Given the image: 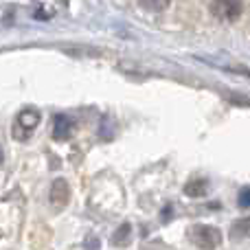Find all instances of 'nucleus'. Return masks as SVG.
<instances>
[{
  "label": "nucleus",
  "instance_id": "nucleus-1",
  "mask_svg": "<svg viewBox=\"0 0 250 250\" xmlns=\"http://www.w3.org/2000/svg\"><path fill=\"white\" fill-rule=\"evenodd\" d=\"M191 239H193L195 246L202 250H215L222 242V233L215 226L202 224V226H193V229H191Z\"/></svg>",
  "mask_w": 250,
  "mask_h": 250
},
{
  "label": "nucleus",
  "instance_id": "nucleus-2",
  "mask_svg": "<svg viewBox=\"0 0 250 250\" xmlns=\"http://www.w3.org/2000/svg\"><path fill=\"white\" fill-rule=\"evenodd\" d=\"M211 11L215 18L226 22H233L242 16V0H213Z\"/></svg>",
  "mask_w": 250,
  "mask_h": 250
},
{
  "label": "nucleus",
  "instance_id": "nucleus-3",
  "mask_svg": "<svg viewBox=\"0 0 250 250\" xmlns=\"http://www.w3.org/2000/svg\"><path fill=\"white\" fill-rule=\"evenodd\" d=\"M73 129H75L73 119L66 117V114H57L55 123H53V138H55V141H68Z\"/></svg>",
  "mask_w": 250,
  "mask_h": 250
},
{
  "label": "nucleus",
  "instance_id": "nucleus-4",
  "mask_svg": "<svg viewBox=\"0 0 250 250\" xmlns=\"http://www.w3.org/2000/svg\"><path fill=\"white\" fill-rule=\"evenodd\" d=\"M70 200V189H68V182L66 180H55L51 187V202L53 207H66Z\"/></svg>",
  "mask_w": 250,
  "mask_h": 250
},
{
  "label": "nucleus",
  "instance_id": "nucleus-5",
  "mask_svg": "<svg viewBox=\"0 0 250 250\" xmlns=\"http://www.w3.org/2000/svg\"><path fill=\"white\" fill-rule=\"evenodd\" d=\"M207 191H208V182L202 180V178H195V180L185 185V195H189V198H202V195H207Z\"/></svg>",
  "mask_w": 250,
  "mask_h": 250
},
{
  "label": "nucleus",
  "instance_id": "nucleus-6",
  "mask_svg": "<svg viewBox=\"0 0 250 250\" xmlns=\"http://www.w3.org/2000/svg\"><path fill=\"white\" fill-rule=\"evenodd\" d=\"M132 242V226L129 224H121L112 235V246L117 248H125L127 244Z\"/></svg>",
  "mask_w": 250,
  "mask_h": 250
},
{
  "label": "nucleus",
  "instance_id": "nucleus-7",
  "mask_svg": "<svg viewBox=\"0 0 250 250\" xmlns=\"http://www.w3.org/2000/svg\"><path fill=\"white\" fill-rule=\"evenodd\" d=\"M230 237L233 239H242V237H250V217L237 220L230 226Z\"/></svg>",
  "mask_w": 250,
  "mask_h": 250
},
{
  "label": "nucleus",
  "instance_id": "nucleus-8",
  "mask_svg": "<svg viewBox=\"0 0 250 250\" xmlns=\"http://www.w3.org/2000/svg\"><path fill=\"white\" fill-rule=\"evenodd\" d=\"M18 121H20L22 127L33 129V127H38V123H40V114L35 112V110H24V112H20Z\"/></svg>",
  "mask_w": 250,
  "mask_h": 250
},
{
  "label": "nucleus",
  "instance_id": "nucleus-9",
  "mask_svg": "<svg viewBox=\"0 0 250 250\" xmlns=\"http://www.w3.org/2000/svg\"><path fill=\"white\" fill-rule=\"evenodd\" d=\"M169 2H171V0H138V4H141L145 11H154V13L165 11V9L169 7Z\"/></svg>",
  "mask_w": 250,
  "mask_h": 250
},
{
  "label": "nucleus",
  "instance_id": "nucleus-10",
  "mask_svg": "<svg viewBox=\"0 0 250 250\" xmlns=\"http://www.w3.org/2000/svg\"><path fill=\"white\" fill-rule=\"evenodd\" d=\"M239 207L242 208H250V187L239 191Z\"/></svg>",
  "mask_w": 250,
  "mask_h": 250
},
{
  "label": "nucleus",
  "instance_id": "nucleus-11",
  "mask_svg": "<svg viewBox=\"0 0 250 250\" xmlns=\"http://www.w3.org/2000/svg\"><path fill=\"white\" fill-rule=\"evenodd\" d=\"M86 248L88 250H95V248H99V239H97V242H95V239H88V242H86Z\"/></svg>",
  "mask_w": 250,
  "mask_h": 250
},
{
  "label": "nucleus",
  "instance_id": "nucleus-12",
  "mask_svg": "<svg viewBox=\"0 0 250 250\" xmlns=\"http://www.w3.org/2000/svg\"><path fill=\"white\" fill-rule=\"evenodd\" d=\"M169 215H171V208H169V207H167V208H165V211H163V220H165V222H167V217H169Z\"/></svg>",
  "mask_w": 250,
  "mask_h": 250
},
{
  "label": "nucleus",
  "instance_id": "nucleus-13",
  "mask_svg": "<svg viewBox=\"0 0 250 250\" xmlns=\"http://www.w3.org/2000/svg\"><path fill=\"white\" fill-rule=\"evenodd\" d=\"M2 160H4V156H2V149H0V165H2Z\"/></svg>",
  "mask_w": 250,
  "mask_h": 250
}]
</instances>
